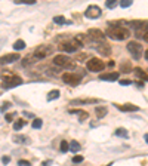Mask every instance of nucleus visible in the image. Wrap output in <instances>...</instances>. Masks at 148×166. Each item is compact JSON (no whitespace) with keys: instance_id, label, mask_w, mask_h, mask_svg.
<instances>
[{"instance_id":"nucleus-2","label":"nucleus","mask_w":148,"mask_h":166,"mask_svg":"<svg viewBox=\"0 0 148 166\" xmlns=\"http://www.w3.org/2000/svg\"><path fill=\"white\" fill-rule=\"evenodd\" d=\"M2 80H3V88L5 89H11V88L22 85V79L19 76L12 74L11 71H5V73L2 74Z\"/></svg>"},{"instance_id":"nucleus-13","label":"nucleus","mask_w":148,"mask_h":166,"mask_svg":"<svg viewBox=\"0 0 148 166\" xmlns=\"http://www.w3.org/2000/svg\"><path fill=\"white\" fill-rule=\"evenodd\" d=\"M116 107H117L120 111H138V110H139V107H138V105H133V104H123V105L116 104Z\"/></svg>"},{"instance_id":"nucleus-21","label":"nucleus","mask_w":148,"mask_h":166,"mask_svg":"<svg viewBox=\"0 0 148 166\" xmlns=\"http://www.w3.org/2000/svg\"><path fill=\"white\" fill-rule=\"evenodd\" d=\"M56 98H59V90L58 89L51 90V92L47 93V101H52V100H56Z\"/></svg>"},{"instance_id":"nucleus-14","label":"nucleus","mask_w":148,"mask_h":166,"mask_svg":"<svg viewBox=\"0 0 148 166\" xmlns=\"http://www.w3.org/2000/svg\"><path fill=\"white\" fill-rule=\"evenodd\" d=\"M120 74L118 73H107V74H101L99 79L101 80H107V82H114V80H118Z\"/></svg>"},{"instance_id":"nucleus-10","label":"nucleus","mask_w":148,"mask_h":166,"mask_svg":"<svg viewBox=\"0 0 148 166\" xmlns=\"http://www.w3.org/2000/svg\"><path fill=\"white\" fill-rule=\"evenodd\" d=\"M102 15V11L99 6H96V5H90L87 9H86V13L85 16L89 18V19H96V18H99Z\"/></svg>"},{"instance_id":"nucleus-1","label":"nucleus","mask_w":148,"mask_h":166,"mask_svg":"<svg viewBox=\"0 0 148 166\" xmlns=\"http://www.w3.org/2000/svg\"><path fill=\"white\" fill-rule=\"evenodd\" d=\"M110 25V28L104 33V34H107L110 39H113V40H125V39H128L129 37V30L128 28H125V27H120V25H111V24H108Z\"/></svg>"},{"instance_id":"nucleus-26","label":"nucleus","mask_w":148,"mask_h":166,"mask_svg":"<svg viewBox=\"0 0 148 166\" xmlns=\"http://www.w3.org/2000/svg\"><path fill=\"white\" fill-rule=\"evenodd\" d=\"M54 22L55 24H70V21H67L64 16H55L54 18Z\"/></svg>"},{"instance_id":"nucleus-35","label":"nucleus","mask_w":148,"mask_h":166,"mask_svg":"<svg viewBox=\"0 0 148 166\" xmlns=\"http://www.w3.org/2000/svg\"><path fill=\"white\" fill-rule=\"evenodd\" d=\"M18 166H31V165H30V162H27V160H19V162H18Z\"/></svg>"},{"instance_id":"nucleus-11","label":"nucleus","mask_w":148,"mask_h":166,"mask_svg":"<svg viewBox=\"0 0 148 166\" xmlns=\"http://www.w3.org/2000/svg\"><path fill=\"white\" fill-rule=\"evenodd\" d=\"M15 61H19V54H6L3 57H0V64H12Z\"/></svg>"},{"instance_id":"nucleus-22","label":"nucleus","mask_w":148,"mask_h":166,"mask_svg":"<svg viewBox=\"0 0 148 166\" xmlns=\"http://www.w3.org/2000/svg\"><path fill=\"white\" fill-rule=\"evenodd\" d=\"M114 135H116V136H121V138H128V136H129L128 131H126V129H123V128H118V129L114 132Z\"/></svg>"},{"instance_id":"nucleus-34","label":"nucleus","mask_w":148,"mask_h":166,"mask_svg":"<svg viewBox=\"0 0 148 166\" xmlns=\"http://www.w3.org/2000/svg\"><path fill=\"white\" fill-rule=\"evenodd\" d=\"M6 107H11V102H3L2 105H0V111L3 113V111L6 110Z\"/></svg>"},{"instance_id":"nucleus-25","label":"nucleus","mask_w":148,"mask_h":166,"mask_svg":"<svg viewBox=\"0 0 148 166\" xmlns=\"http://www.w3.org/2000/svg\"><path fill=\"white\" fill-rule=\"evenodd\" d=\"M24 125H25V120H21V119H19V120H16V122L13 123V129H15V131H19V129L24 128Z\"/></svg>"},{"instance_id":"nucleus-31","label":"nucleus","mask_w":148,"mask_h":166,"mask_svg":"<svg viewBox=\"0 0 148 166\" xmlns=\"http://www.w3.org/2000/svg\"><path fill=\"white\" fill-rule=\"evenodd\" d=\"M15 116H16V113H9V114H6V122H12Z\"/></svg>"},{"instance_id":"nucleus-20","label":"nucleus","mask_w":148,"mask_h":166,"mask_svg":"<svg viewBox=\"0 0 148 166\" xmlns=\"http://www.w3.org/2000/svg\"><path fill=\"white\" fill-rule=\"evenodd\" d=\"M135 74H136L139 79H142V80L148 82V74H145V71H144L142 68H136V70H135Z\"/></svg>"},{"instance_id":"nucleus-29","label":"nucleus","mask_w":148,"mask_h":166,"mask_svg":"<svg viewBox=\"0 0 148 166\" xmlns=\"http://www.w3.org/2000/svg\"><path fill=\"white\" fill-rule=\"evenodd\" d=\"M16 3H24V5H34L36 0H16Z\"/></svg>"},{"instance_id":"nucleus-36","label":"nucleus","mask_w":148,"mask_h":166,"mask_svg":"<svg viewBox=\"0 0 148 166\" xmlns=\"http://www.w3.org/2000/svg\"><path fill=\"white\" fill-rule=\"evenodd\" d=\"M132 82L130 80H120V85H123V86H128V85H130Z\"/></svg>"},{"instance_id":"nucleus-40","label":"nucleus","mask_w":148,"mask_h":166,"mask_svg":"<svg viewBox=\"0 0 148 166\" xmlns=\"http://www.w3.org/2000/svg\"><path fill=\"white\" fill-rule=\"evenodd\" d=\"M144 139H145V141H147V142H148V134H147V135H145V136H144Z\"/></svg>"},{"instance_id":"nucleus-4","label":"nucleus","mask_w":148,"mask_h":166,"mask_svg":"<svg viewBox=\"0 0 148 166\" xmlns=\"http://www.w3.org/2000/svg\"><path fill=\"white\" fill-rule=\"evenodd\" d=\"M54 64H56L58 67H64V68H74V67H76L74 61L70 59L65 55H56V57H54Z\"/></svg>"},{"instance_id":"nucleus-38","label":"nucleus","mask_w":148,"mask_h":166,"mask_svg":"<svg viewBox=\"0 0 148 166\" xmlns=\"http://www.w3.org/2000/svg\"><path fill=\"white\" fill-rule=\"evenodd\" d=\"M142 39H145V40H147V42H148V31H147V33H145V36H144V37H142Z\"/></svg>"},{"instance_id":"nucleus-7","label":"nucleus","mask_w":148,"mask_h":166,"mask_svg":"<svg viewBox=\"0 0 148 166\" xmlns=\"http://www.w3.org/2000/svg\"><path fill=\"white\" fill-rule=\"evenodd\" d=\"M86 65H87V70L89 71H93V73H98V71L104 70V67H105V64L101 59H98V58H90Z\"/></svg>"},{"instance_id":"nucleus-19","label":"nucleus","mask_w":148,"mask_h":166,"mask_svg":"<svg viewBox=\"0 0 148 166\" xmlns=\"http://www.w3.org/2000/svg\"><path fill=\"white\" fill-rule=\"evenodd\" d=\"M95 113H96V116L99 117V119H102V117H105V116H107L108 110H107L105 107H98V108L95 110Z\"/></svg>"},{"instance_id":"nucleus-16","label":"nucleus","mask_w":148,"mask_h":166,"mask_svg":"<svg viewBox=\"0 0 148 166\" xmlns=\"http://www.w3.org/2000/svg\"><path fill=\"white\" fill-rule=\"evenodd\" d=\"M99 100H95V98H87V100H73L71 104H98Z\"/></svg>"},{"instance_id":"nucleus-17","label":"nucleus","mask_w":148,"mask_h":166,"mask_svg":"<svg viewBox=\"0 0 148 166\" xmlns=\"http://www.w3.org/2000/svg\"><path fill=\"white\" fill-rule=\"evenodd\" d=\"M96 49L102 55H110V46L108 45H99V46H96Z\"/></svg>"},{"instance_id":"nucleus-6","label":"nucleus","mask_w":148,"mask_h":166,"mask_svg":"<svg viewBox=\"0 0 148 166\" xmlns=\"http://www.w3.org/2000/svg\"><path fill=\"white\" fill-rule=\"evenodd\" d=\"M79 47H82V45L76 40V39H73V40H67L64 43L59 45V51H65V52H74V51H77Z\"/></svg>"},{"instance_id":"nucleus-28","label":"nucleus","mask_w":148,"mask_h":166,"mask_svg":"<svg viewBox=\"0 0 148 166\" xmlns=\"http://www.w3.org/2000/svg\"><path fill=\"white\" fill-rule=\"evenodd\" d=\"M130 70H132L130 62H123V64H121V71H125V73H129Z\"/></svg>"},{"instance_id":"nucleus-5","label":"nucleus","mask_w":148,"mask_h":166,"mask_svg":"<svg viewBox=\"0 0 148 166\" xmlns=\"http://www.w3.org/2000/svg\"><path fill=\"white\" fill-rule=\"evenodd\" d=\"M129 24L135 28L138 37H144L145 33L148 31V22H145V21H132V22H129Z\"/></svg>"},{"instance_id":"nucleus-23","label":"nucleus","mask_w":148,"mask_h":166,"mask_svg":"<svg viewBox=\"0 0 148 166\" xmlns=\"http://www.w3.org/2000/svg\"><path fill=\"white\" fill-rule=\"evenodd\" d=\"M70 150L73 151V153H77V151H80V144L77 141H73V142H70Z\"/></svg>"},{"instance_id":"nucleus-8","label":"nucleus","mask_w":148,"mask_h":166,"mask_svg":"<svg viewBox=\"0 0 148 166\" xmlns=\"http://www.w3.org/2000/svg\"><path fill=\"white\" fill-rule=\"evenodd\" d=\"M54 52V49H52V46H47V45H44V46H39L37 49L34 51V58H37V59H42V58H46V57H49Z\"/></svg>"},{"instance_id":"nucleus-27","label":"nucleus","mask_w":148,"mask_h":166,"mask_svg":"<svg viewBox=\"0 0 148 166\" xmlns=\"http://www.w3.org/2000/svg\"><path fill=\"white\" fill-rule=\"evenodd\" d=\"M59 150H61L62 153H67V151L70 150V144H68L67 141H62V142H61V147H59Z\"/></svg>"},{"instance_id":"nucleus-3","label":"nucleus","mask_w":148,"mask_h":166,"mask_svg":"<svg viewBox=\"0 0 148 166\" xmlns=\"http://www.w3.org/2000/svg\"><path fill=\"white\" fill-rule=\"evenodd\" d=\"M126 49L129 51V54L132 55V58H133V59H136V61L142 57V52H144L142 45H141V43H138L136 40L129 42V43H128V46H126Z\"/></svg>"},{"instance_id":"nucleus-32","label":"nucleus","mask_w":148,"mask_h":166,"mask_svg":"<svg viewBox=\"0 0 148 166\" xmlns=\"http://www.w3.org/2000/svg\"><path fill=\"white\" fill-rule=\"evenodd\" d=\"M73 162L74 163H82L83 162V156H74L73 157Z\"/></svg>"},{"instance_id":"nucleus-39","label":"nucleus","mask_w":148,"mask_h":166,"mask_svg":"<svg viewBox=\"0 0 148 166\" xmlns=\"http://www.w3.org/2000/svg\"><path fill=\"white\" fill-rule=\"evenodd\" d=\"M145 59H147V61H148V49H147V51H145Z\"/></svg>"},{"instance_id":"nucleus-24","label":"nucleus","mask_w":148,"mask_h":166,"mask_svg":"<svg viewBox=\"0 0 148 166\" xmlns=\"http://www.w3.org/2000/svg\"><path fill=\"white\" fill-rule=\"evenodd\" d=\"M31 126H33V129H40L43 126V120H42V119H34Z\"/></svg>"},{"instance_id":"nucleus-30","label":"nucleus","mask_w":148,"mask_h":166,"mask_svg":"<svg viewBox=\"0 0 148 166\" xmlns=\"http://www.w3.org/2000/svg\"><path fill=\"white\" fill-rule=\"evenodd\" d=\"M120 6H121V8H129V6H132V0H126V2H121Z\"/></svg>"},{"instance_id":"nucleus-18","label":"nucleus","mask_w":148,"mask_h":166,"mask_svg":"<svg viewBox=\"0 0 148 166\" xmlns=\"http://www.w3.org/2000/svg\"><path fill=\"white\" fill-rule=\"evenodd\" d=\"M13 49L15 51H22V49H25V42L24 40H16L15 43H13Z\"/></svg>"},{"instance_id":"nucleus-9","label":"nucleus","mask_w":148,"mask_h":166,"mask_svg":"<svg viewBox=\"0 0 148 166\" xmlns=\"http://www.w3.org/2000/svg\"><path fill=\"white\" fill-rule=\"evenodd\" d=\"M62 80H64L67 85L77 86V85L80 83V80H82V76H80V74L77 76V73H64V76H62Z\"/></svg>"},{"instance_id":"nucleus-33","label":"nucleus","mask_w":148,"mask_h":166,"mask_svg":"<svg viewBox=\"0 0 148 166\" xmlns=\"http://www.w3.org/2000/svg\"><path fill=\"white\" fill-rule=\"evenodd\" d=\"M105 6L111 9V8H116V6H117V3H116V2H111V0H108V2L105 3Z\"/></svg>"},{"instance_id":"nucleus-15","label":"nucleus","mask_w":148,"mask_h":166,"mask_svg":"<svg viewBox=\"0 0 148 166\" xmlns=\"http://www.w3.org/2000/svg\"><path fill=\"white\" fill-rule=\"evenodd\" d=\"M12 141L15 142V144H28L30 138L28 136H24V135H13L12 136Z\"/></svg>"},{"instance_id":"nucleus-37","label":"nucleus","mask_w":148,"mask_h":166,"mask_svg":"<svg viewBox=\"0 0 148 166\" xmlns=\"http://www.w3.org/2000/svg\"><path fill=\"white\" fill-rule=\"evenodd\" d=\"M2 162H3V163H5V165H6V163H9V162H11V159H9V157H6V156H5V157H3V159H2Z\"/></svg>"},{"instance_id":"nucleus-12","label":"nucleus","mask_w":148,"mask_h":166,"mask_svg":"<svg viewBox=\"0 0 148 166\" xmlns=\"http://www.w3.org/2000/svg\"><path fill=\"white\" fill-rule=\"evenodd\" d=\"M104 31H101V30H96V28H90L89 31H87V37H90V39H93V40H104Z\"/></svg>"}]
</instances>
